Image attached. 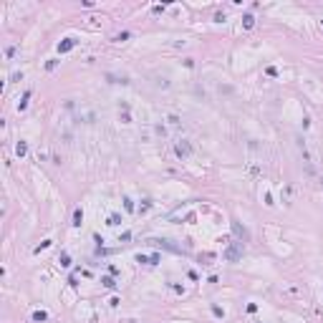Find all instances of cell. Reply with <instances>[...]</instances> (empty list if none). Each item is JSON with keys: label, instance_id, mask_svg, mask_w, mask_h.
Returning a JSON list of instances; mask_svg holds the SVG:
<instances>
[{"label": "cell", "instance_id": "cell-2", "mask_svg": "<svg viewBox=\"0 0 323 323\" xmlns=\"http://www.w3.org/2000/svg\"><path fill=\"white\" fill-rule=\"evenodd\" d=\"M177 154H179V157H187V154H190V146H187V144H179V146H177Z\"/></svg>", "mask_w": 323, "mask_h": 323}, {"label": "cell", "instance_id": "cell-1", "mask_svg": "<svg viewBox=\"0 0 323 323\" xmlns=\"http://www.w3.org/2000/svg\"><path fill=\"white\" fill-rule=\"evenodd\" d=\"M225 258H227V260H237V258H240V250H237V247H230L227 253H225Z\"/></svg>", "mask_w": 323, "mask_h": 323}, {"label": "cell", "instance_id": "cell-3", "mask_svg": "<svg viewBox=\"0 0 323 323\" xmlns=\"http://www.w3.org/2000/svg\"><path fill=\"white\" fill-rule=\"evenodd\" d=\"M68 48H73V40H71V38H68V40H66V43H63V45H61V51H68Z\"/></svg>", "mask_w": 323, "mask_h": 323}, {"label": "cell", "instance_id": "cell-5", "mask_svg": "<svg viewBox=\"0 0 323 323\" xmlns=\"http://www.w3.org/2000/svg\"><path fill=\"white\" fill-rule=\"evenodd\" d=\"M33 318H35V321H45V313H43V310H38V313H35Z\"/></svg>", "mask_w": 323, "mask_h": 323}, {"label": "cell", "instance_id": "cell-4", "mask_svg": "<svg viewBox=\"0 0 323 323\" xmlns=\"http://www.w3.org/2000/svg\"><path fill=\"white\" fill-rule=\"evenodd\" d=\"M253 20H255L253 15H245V28H253Z\"/></svg>", "mask_w": 323, "mask_h": 323}, {"label": "cell", "instance_id": "cell-6", "mask_svg": "<svg viewBox=\"0 0 323 323\" xmlns=\"http://www.w3.org/2000/svg\"><path fill=\"white\" fill-rule=\"evenodd\" d=\"M104 285H106V288H114L116 283H114V280H111V278H104Z\"/></svg>", "mask_w": 323, "mask_h": 323}]
</instances>
